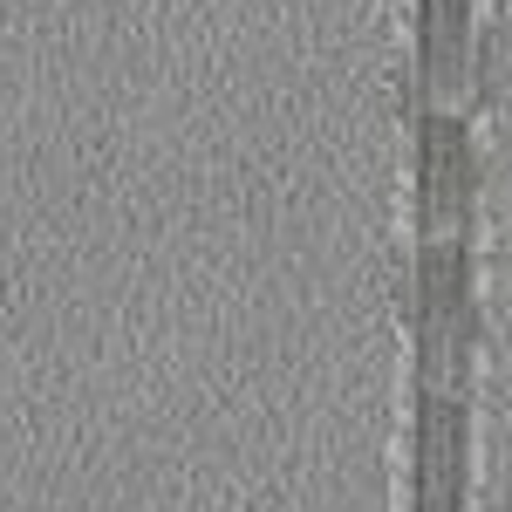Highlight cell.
<instances>
[{
	"label": "cell",
	"instance_id": "cell-3",
	"mask_svg": "<svg viewBox=\"0 0 512 512\" xmlns=\"http://www.w3.org/2000/svg\"><path fill=\"white\" fill-rule=\"evenodd\" d=\"M437 103H458L472 82V0H437Z\"/></svg>",
	"mask_w": 512,
	"mask_h": 512
},
{
	"label": "cell",
	"instance_id": "cell-1",
	"mask_svg": "<svg viewBox=\"0 0 512 512\" xmlns=\"http://www.w3.org/2000/svg\"><path fill=\"white\" fill-rule=\"evenodd\" d=\"M472 335V219H465L444 253V396H465L472 383Z\"/></svg>",
	"mask_w": 512,
	"mask_h": 512
},
{
	"label": "cell",
	"instance_id": "cell-2",
	"mask_svg": "<svg viewBox=\"0 0 512 512\" xmlns=\"http://www.w3.org/2000/svg\"><path fill=\"white\" fill-rule=\"evenodd\" d=\"M444 239H417V383H444V294H437V280H444Z\"/></svg>",
	"mask_w": 512,
	"mask_h": 512
}]
</instances>
